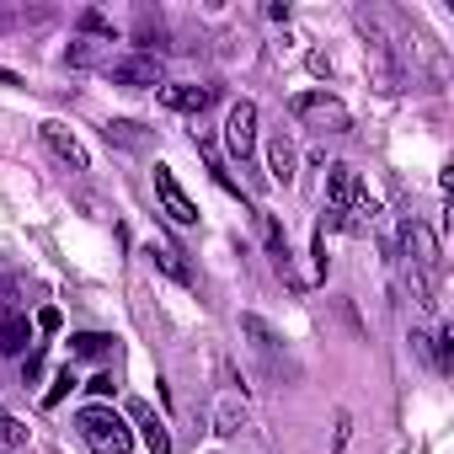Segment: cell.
<instances>
[{
    "instance_id": "1",
    "label": "cell",
    "mask_w": 454,
    "mask_h": 454,
    "mask_svg": "<svg viewBox=\"0 0 454 454\" xmlns=\"http://www.w3.org/2000/svg\"><path fill=\"white\" fill-rule=\"evenodd\" d=\"M75 433H81V443L97 449V454H129V449H134V433H129V422H123L113 406H86V411H75Z\"/></svg>"
},
{
    "instance_id": "2",
    "label": "cell",
    "mask_w": 454,
    "mask_h": 454,
    "mask_svg": "<svg viewBox=\"0 0 454 454\" xmlns=\"http://www.w3.org/2000/svg\"><path fill=\"white\" fill-rule=\"evenodd\" d=\"M326 203L337 208V214H374V198L364 192V182H358V171L353 166H326Z\"/></svg>"
},
{
    "instance_id": "3",
    "label": "cell",
    "mask_w": 454,
    "mask_h": 454,
    "mask_svg": "<svg viewBox=\"0 0 454 454\" xmlns=\"http://www.w3.org/2000/svg\"><path fill=\"white\" fill-rule=\"evenodd\" d=\"M289 107H294V118L321 123V129H332V134H348V129H353V113H348L337 97H326V91H300Z\"/></svg>"
},
{
    "instance_id": "4",
    "label": "cell",
    "mask_w": 454,
    "mask_h": 454,
    "mask_svg": "<svg viewBox=\"0 0 454 454\" xmlns=\"http://www.w3.org/2000/svg\"><path fill=\"white\" fill-rule=\"evenodd\" d=\"M107 81H113V86H129V91H145V86H166V75H160V65H155L150 54H129V59H113V65H107Z\"/></svg>"
},
{
    "instance_id": "5",
    "label": "cell",
    "mask_w": 454,
    "mask_h": 454,
    "mask_svg": "<svg viewBox=\"0 0 454 454\" xmlns=\"http://www.w3.org/2000/svg\"><path fill=\"white\" fill-rule=\"evenodd\" d=\"M224 145H231L236 160H247L257 150V102H236L231 118H224Z\"/></svg>"
},
{
    "instance_id": "6",
    "label": "cell",
    "mask_w": 454,
    "mask_h": 454,
    "mask_svg": "<svg viewBox=\"0 0 454 454\" xmlns=\"http://www.w3.org/2000/svg\"><path fill=\"white\" fill-rule=\"evenodd\" d=\"M155 192H160V203H166V214H171L176 224H198V203L176 187L171 166H155Z\"/></svg>"
},
{
    "instance_id": "7",
    "label": "cell",
    "mask_w": 454,
    "mask_h": 454,
    "mask_svg": "<svg viewBox=\"0 0 454 454\" xmlns=\"http://www.w3.org/2000/svg\"><path fill=\"white\" fill-rule=\"evenodd\" d=\"M129 422L139 427V438H145L150 454H171V433H166V422L150 411V401H129Z\"/></svg>"
},
{
    "instance_id": "8",
    "label": "cell",
    "mask_w": 454,
    "mask_h": 454,
    "mask_svg": "<svg viewBox=\"0 0 454 454\" xmlns=\"http://www.w3.org/2000/svg\"><path fill=\"white\" fill-rule=\"evenodd\" d=\"M27 342H33V321H27L22 310H0V353H6V358H22Z\"/></svg>"
},
{
    "instance_id": "9",
    "label": "cell",
    "mask_w": 454,
    "mask_h": 454,
    "mask_svg": "<svg viewBox=\"0 0 454 454\" xmlns=\"http://www.w3.org/2000/svg\"><path fill=\"white\" fill-rule=\"evenodd\" d=\"M43 145H49L54 155H65V160H70L75 171H86V166H91V155H86V145H81V139H75V134H70L65 123H43Z\"/></svg>"
},
{
    "instance_id": "10",
    "label": "cell",
    "mask_w": 454,
    "mask_h": 454,
    "mask_svg": "<svg viewBox=\"0 0 454 454\" xmlns=\"http://www.w3.org/2000/svg\"><path fill=\"white\" fill-rule=\"evenodd\" d=\"M160 102L171 113H203L214 102V86H160Z\"/></svg>"
},
{
    "instance_id": "11",
    "label": "cell",
    "mask_w": 454,
    "mask_h": 454,
    "mask_svg": "<svg viewBox=\"0 0 454 454\" xmlns=\"http://www.w3.org/2000/svg\"><path fill=\"white\" fill-rule=\"evenodd\" d=\"M401 241H406V252H411V262L427 273L433 262H438V247H433V236H427V224H417V219H406L401 224Z\"/></svg>"
},
{
    "instance_id": "12",
    "label": "cell",
    "mask_w": 454,
    "mask_h": 454,
    "mask_svg": "<svg viewBox=\"0 0 454 454\" xmlns=\"http://www.w3.org/2000/svg\"><path fill=\"white\" fill-rule=\"evenodd\" d=\"M268 171H273V182H294V145L284 134L268 145Z\"/></svg>"
},
{
    "instance_id": "13",
    "label": "cell",
    "mask_w": 454,
    "mask_h": 454,
    "mask_svg": "<svg viewBox=\"0 0 454 454\" xmlns=\"http://www.w3.org/2000/svg\"><path fill=\"white\" fill-rule=\"evenodd\" d=\"M113 353V337H102V332H75L70 337V358H107Z\"/></svg>"
},
{
    "instance_id": "14",
    "label": "cell",
    "mask_w": 454,
    "mask_h": 454,
    "mask_svg": "<svg viewBox=\"0 0 454 454\" xmlns=\"http://www.w3.org/2000/svg\"><path fill=\"white\" fill-rule=\"evenodd\" d=\"M214 422H219V433H241V427H247V406H241L236 395H219V411H214Z\"/></svg>"
},
{
    "instance_id": "15",
    "label": "cell",
    "mask_w": 454,
    "mask_h": 454,
    "mask_svg": "<svg viewBox=\"0 0 454 454\" xmlns=\"http://www.w3.org/2000/svg\"><path fill=\"white\" fill-rule=\"evenodd\" d=\"M107 145H123V150H145L150 139L139 134V123H129V118H113V123H107Z\"/></svg>"
},
{
    "instance_id": "16",
    "label": "cell",
    "mask_w": 454,
    "mask_h": 454,
    "mask_svg": "<svg viewBox=\"0 0 454 454\" xmlns=\"http://www.w3.org/2000/svg\"><path fill=\"white\" fill-rule=\"evenodd\" d=\"M150 257H155V262H160V268H166V273H171L176 284H187V278H192V273L182 268V252H171L166 241H150Z\"/></svg>"
},
{
    "instance_id": "17",
    "label": "cell",
    "mask_w": 454,
    "mask_h": 454,
    "mask_svg": "<svg viewBox=\"0 0 454 454\" xmlns=\"http://www.w3.org/2000/svg\"><path fill=\"white\" fill-rule=\"evenodd\" d=\"M241 332H247V337H257V348H278L273 326H268V321H257V316H241Z\"/></svg>"
},
{
    "instance_id": "18",
    "label": "cell",
    "mask_w": 454,
    "mask_h": 454,
    "mask_svg": "<svg viewBox=\"0 0 454 454\" xmlns=\"http://www.w3.org/2000/svg\"><path fill=\"white\" fill-rule=\"evenodd\" d=\"M22 438H27V427H22L6 406H0V443H22Z\"/></svg>"
},
{
    "instance_id": "19",
    "label": "cell",
    "mask_w": 454,
    "mask_h": 454,
    "mask_svg": "<svg viewBox=\"0 0 454 454\" xmlns=\"http://www.w3.org/2000/svg\"><path fill=\"white\" fill-rule=\"evenodd\" d=\"M65 65H75V70L97 65V43H70V49H65Z\"/></svg>"
},
{
    "instance_id": "20",
    "label": "cell",
    "mask_w": 454,
    "mask_h": 454,
    "mask_svg": "<svg viewBox=\"0 0 454 454\" xmlns=\"http://www.w3.org/2000/svg\"><path fill=\"white\" fill-rule=\"evenodd\" d=\"M65 390H75V374H70V369H59V380L49 385V395H43V401H49V406H59V401H65Z\"/></svg>"
},
{
    "instance_id": "21",
    "label": "cell",
    "mask_w": 454,
    "mask_h": 454,
    "mask_svg": "<svg viewBox=\"0 0 454 454\" xmlns=\"http://www.w3.org/2000/svg\"><path fill=\"white\" fill-rule=\"evenodd\" d=\"M433 353H438V369H449V332L433 337Z\"/></svg>"
},
{
    "instance_id": "22",
    "label": "cell",
    "mask_w": 454,
    "mask_h": 454,
    "mask_svg": "<svg viewBox=\"0 0 454 454\" xmlns=\"http://www.w3.org/2000/svg\"><path fill=\"white\" fill-rule=\"evenodd\" d=\"M38 326H43V332H59V310H54V305H49V310H38Z\"/></svg>"
},
{
    "instance_id": "23",
    "label": "cell",
    "mask_w": 454,
    "mask_h": 454,
    "mask_svg": "<svg viewBox=\"0 0 454 454\" xmlns=\"http://www.w3.org/2000/svg\"><path fill=\"white\" fill-rule=\"evenodd\" d=\"M91 395H113V374H97L91 380Z\"/></svg>"
},
{
    "instance_id": "24",
    "label": "cell",
    "mask_w": 454,
    "mask_h": 454,
    "mask_svg": "<svg viewBox=\"0 0 454 454\" xmlns=\"http://www.w3.org/2000/svg\"><path fill=\"white\" fill-rule=\"evenodd\" d=\"M0 86H22V75L17 70H0Z\"/></svg>"
},
{
    "instance_id": "25",
    "label": "cell",
    "mask_w": 454,
    "mask_h": 454,
    "mask_svg": "<svg viewBox=\"0 0 454 454\" xmlns=\"http://www.w3.org/2000/svg\"><path fill=\"white\" fill-rule=\"evenodd\" d=\"M0 300H12V284H6V278H0Z\"/></svg>"
}]
</instances>
